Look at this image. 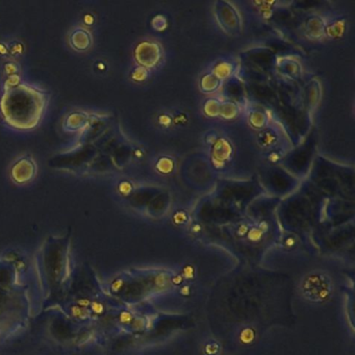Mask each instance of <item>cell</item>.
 <instances>
[{
	"label": "cell",
	"instance_id": "6da1fadb",
	"mask_svg": "<svg viewBox=\"0 0 355 355\" xmlns=\"http://www.w3.org/2000/svg\"><path fill=\"white\" fill-rule=\"evenodd\" d=\"M21 261L0 257V344L28 327L33 313L28 286L22 280Z\"/></svg>",
	"mask_w": 355,
	"mask_h": 355
},
{
	"label": "cell",
	"instance_id": "7a4b0ae2",
	"mask_svg": "<svg viewBox=\"0 0 355 355\" xmlns=\"http://www.w3.org/2000/svg\"><path fill=\"white\" fill-rule=\"evenodd\" d=\"M71 230L63 236H49L35 257V272L42 304L63 298L71 284Z\"/></svg>",
	"mask_w": 355,
	"mask_h": 355
},
{
	"label": "cell",
	"instance_id": "3957f363",
	"mask_svg": "<svg viewBox=\"0 0 355 355\" xmlns=\"http://www.w3.org/2000/svg\"><path fill=\"white\" fill-rule=\"evenodd\" d=\"M49 95L37 87L19 83L5 88L0 99V113L8 125L15 130H30L37 128L49 105Z\"/></svg>",
	"mask_w": 355,
	"mask_h": 355
},
{
	"label": "cell",
	"instance_id": "277c9868",
	"mask_svg": "<svg viewBox=\"0 0 355 355\" xmlns=\"http://www.w3.org/2000/svg\"><path fill=\"white\" fill-rule=\"evenodd\" d=\"M99 155L94 145L78 144L65 153H58L49 159V167L71 173L87 174L91 163Z\"/></svg>",
	"mask_w": 355,
	"mask_h": 355
},
{
	"label": "cell",
	"instance_id": "5b68a950",
	"mask_svg": "<svg viewBox=\"0 0 355 355\" xmlns=\"http://www.w3.org/2000/svg\"><path fill=\"white\" fill-rule=\"evenodd\" d=\"M113 125V118L111 116L90 114V121L80 134L78 144H94Z\"/></svg>",
	"mask_w": 355,
	"mask_h": 355
},
{
	"label": "cell",
	"instance_id": "8992f818",
	"mask_svg": "<svg viewBox=\"0 0 355 355\" xmlns=\"http://www.w3.org/2000/svg\"><path fill=\"white\" fill-rule=\"evenodd\" d=\"M37 174V164L32 155L19 157L11 168V178L18 184H28Z\"/></svg>",
	"mask_w": 355,
	"mask_h": 355
},
{
	"label": "cell",
	"instance_id": "52a82bcc",
	"mask_svg": "<svg viewBox=\"0 0 355 355\" xmlns=\"http://www.w3.org/2000/svg\"><path fill=\"white\" fill-rule=\"evenodd\" d=\"M137 62L144 67H153L157 65L161 58L159 45L151 42H142L137 46L135 51Z\"/></svg>",
	"mask_w": 355,
	"mask_h": 355
},
{
	"label": "cell",
	"instance_id": "ba28073f",
	"mask_svg": "<svg viewBox=\"0 0 355 355\" xmlns=\"http://www.w3.org/2000/svg\"><path fill=\"white\" fill-rule=\"evenodd\" d=\"M221 8H218L217 19L222 28L227 33H236L240 30V17L234 8L228 3H220Z\"/></svg>",
	"mask_w": 355,
	"mask_h": 355
},
{
	"label": "cell",
	"instance_id": "9c48e42d",
	"mask_svg": "<svg viewBox=\"0 0 355 355\" xmlns=\"http://www.w3.org/2000/svg\"><path fill=\"white\" fill-rule=\"evenodd\" d=\"M90 121V114L86 112H72L64 120L63 128L68 132H83Z\"/></svg>",
	"mask_w": 355,
	"mask_h": 355
},
{
	"label": "cell",
	"instance_id": "30bf717a",
	"mask_svg": "<svg viewBox=\"0 0 355 355\" xmlns=\"http://www.w3.org/2000/svg\"><path fill=\"white\" fill-rule=\"evenodd\" d=\"M132 149L130 145L126 142L125 140L122 141L109 155L111 157L112 163H113L114 168L117 169H122L125 167L130 159H132Z\"/></svg>",
	"mask_w": 355,
	"mask_h": 355
},
{
	"label": "cell",
	"instance_id": "8fae6325",
	"mask_svg": "<svg viewBox=\"0 0 355 355\" xmlns=\"http://www.w3.org/2000/svg\"><path fill=\"white\" fill-rule=\"evenodd\" d=\"M92 35L87 28H76L70 35V44L76 51H88L92 45Z\"/></svg>",
	"mask_w": 355,
	"mask_h": 355
},
{
	"label": "cell",
	"instance_id": "7c38bea8",
	"mask_svg": "<svg viewBox=\"0 0 355 355\" xmlns=\"http://www.w3.org/2000/svg\"><path fill=\"white\" fill-rule=\"evenodd\" d=\"M114 166L112 163L111 157L107 155L99 153V155L95 157L94 161L91 163L87 174H103L111 171Z\"/></svg>",
	"mask_w": 355,
	"mask_h": 355
},
{
	"label": "cell",
	"instance_id": "4fadbf2b",
	"mask_svg": "<svg viewBox=\"0 0 355 355\" xmlns=\"http://www.w3.org/2000/svg\"><path fill=\"white\" fill-rule=\"evenodd\" d=\"M202 83L203 84H207V85H205V91L216 90V89H217V87L219 86V80H218V78H216L215 76H205V78H203L202 80Z\"/></svg>",
	"mask_w": 355,
	"mask_h": 355
},
{
	"label": "cell",
	"instance_id": "5bb4252c",
	"mask_svg": "<svg viewBox=\"0 0 355 355\" xmlns=\"http://www.w3.org/2000/svg\"><path fill=\"white\" fill-rule=\"evenodd\" d=\"M236 90H241L240 88H239V87H234V85H232V87H230V88H228V92H232V91H236ZM241 92V91H240ZM230 95H232V96H234V95H236V96H240L241 94H239V93H236V92H232V94Z\"/></svg>",
	"mask_w": 355,
	"mask_h": 355
}]
</instances>
